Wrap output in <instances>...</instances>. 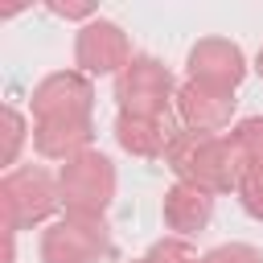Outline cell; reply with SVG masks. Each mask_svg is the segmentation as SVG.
Segmentation results:
<instances>
[{
	"label": "cell",
	"instance_id": "obj_18",
	"mask_svg": "<svg viewBox=\"0 0 263 263\" xmlns=\"http://www.w3.org/2000/svg\"><path fill=\"white\" fill-rule=\"evenodd\" d=\"M255 70H259V74H263V49H259V62H255Z\"/></svg>",
	"mask_w": 263,
	"mask_h": 263
},
{
	"label": "cell",
	"instance_id": "obj_16",
	"mask_svg": "<svg viewBox=\"0 0 263 263\" xmlns=\"http://www.w3.org/2000/svg\"><path fill=\"white\" fill-rule=\"evenodd\" d=\"M201 263H263V255H259L255 247H247V242H230V247L210 251Z\"/></svg>",
	"mask_w": 263,
	"mask_h": 263
},
{
	"label": "cell",
	"instance_id": "obj_14",
	"mask_svg": "<svg viewBox=\"0 0 263 263\" xmlns=\"http://www.w3.org/2000/svg\"><path fill=\"white\" fill-rule=\"evenodd\" d=\"M238 201H242V210H247L251 218L263 222V160H255V164L242 173V181H238Z\"/></svg>",
	"mask_w": 263,
	"mask_h": 263
},
{
	"label": "cell",
	"instance_id": "obj_12",
	"mask_svg": "<svg viewBox=\"0 0 263 263\" xmlns=\"http://www.w3.org/2000/svg\"><path fill=\"white\" fill-rule=\"evenodd\" d=\"M115 140L132 152V156H164L173 132L164 127V119H140V115H123L115 119Z\"/></svg>",
	"mask_w": 263,
	"mask_h": 263
},
{
	"label": "cell",
	"instance_id": "obj_2",
	"mask_svg": "<svg viewBox=\"0 0 263 263\" xmlns=\"http://www.w3.org/2000/svg\"><path fill=\"white\" fill-rule=\"evenodd\" d=\"M58 189H62V201H66V214H90V218H103V210L111 205V193H115V168L107 156L99 152H82L74 160L62 164L58 173Z\"/></svg>",
	"mask_w": 263,
	"mask_h": 263
},
{
	"label": "cell",
	"instance_id": "obj_6",
	"mask_svg": "<svg viewBox=\"0 0 263 263\" xmlns=\"http://www.w3.org/2000/svg\"><path fill=\"white\" fill-rule=\"evenodd\" d=\"M90 103H95V90H90V82L78 70H58V74L41 78L37 90H33L37 123L41 119H86Z\"/></svg>",
	"mask_w": 263,
	"mask_h": 263
},
{
	"label": "cell",
	"instance_id": "obj_15",
	"mask_svg": "<svg viewBox=\"0 0 263 263\" xmlns=\"http://www.w3.org/2000/svg\"><path fill=\"white\" fill-rule=\"evenodd\" d=\"M144 259H148V263H201L197 251H193L185 238H164V242H156Z\"/></svg>",
	"mask_w": 263,
	"mask_h": 263
},
{
	"label": "cell",
	"instance_id": "obj_1",
	"mask_svg": "<svg viewBox=\"0 0 263 263\" xmlns=\"http://www.w3.org/2000/svg\"><path fill=\"white\" fill-rule=\"evenodd\" d=\"M164 160L185 185H197L205 193H226V189H238L242 181V156L234 152L230 136H205L189 127L173 132Z\"/></svg>",
	"mask_w": 263,
	"mask_h": 263
},
{
	"label": "cell",
	"instance_id": "obj_19",
	"mask_svg": "<svg viewBox=\"0 0 263 263\" xmlns=\"http://www.w3.org/2000/svg\"><path fill=\"white\" fill-rule=\"evenodd\" d=\"M140 263H148V259H140Z\"/></svg>",
	"mask_w": 263,
	"mask_h": 263
},
{
	"label": "cell",
	"instance_id": "obj_10",
	"mask_svg": "<svg viewBox=\"0 0 263 263\" xmlns=\"http://www.w3.org/2000/svg\"><path fill=\"white\" fill-rule=\"evenodd\" d=\"M90 115L86 119H41L33 127V144L41 156L49 160H74L82 152H90Z\"/></svg>",
	"mask_w": 263,
	"mask_h": 263
},
{
	"label": "cell",
	"instance_id": "obj_7",
	"mask_svg": "<svg viewBox=\"0 0 263 263\" xmlns=\"http://www.w3.org/2000/svg\"><path fill=\"white\" fill-rule=\"evenodd\" d=\"M74 58L86 74H123L127 62L136 58L127 45V33L111 21H90L82 25L78 41H74Z\"/></svg>",
	"mask_w": 263,
	"mask_h": 263
},
{
	"label": "cell",
	"instance_id": "obj_5",
	"mask_svg": "<svg viewBox=\"0 0 263 263\" xmlns=\"http://www.w3.org/2000/svg\"><path fill=\"white\" fill-rule=\"evenodd\" d=\"M111 251L103 218L90 214H66L41 234V259L45 263H99Z\"/></svg>",
	"mask_w": 263,
	"mask_h": 263
},
{
	"label": "cell",
	"instance_id": "obj_11",
	"mask_svg": "<svg viewBox=\"0 0 263 263\" xmlns=\"http://www.w3.org/2000/svg\"><path fill=\"white\" fill-rule=\"evenodd\" d=\"M214 214V193L197 189V185H185L177 181L168 193H164V222L177 230V234H193L210 222Z\"/></svg>",
	"mask_w": 263,
	"mask_h": 263
},
{
	"label": "cell",
	"instance_id": "obj_13",
	"mask_svg": "<svg viewBox=\"0 0 263 263\" xmlns=\"http://www.w3.org/2000/svg\"><path fill=\"white\" fill-rule=\"evenodd\" d=\"M230 136V144H234V152L242 156V173L255 164V160H263V115H255V119H242L234 132H226Z\"/></svg>",
	"mask_w": 263,
	"mask_h": 263
},
{
	"label": "cell",
	"instance_id": "obj_9",
	"mask_svg": "<svg viewBox=\"0 0 263 263\" xmlns=\"http://www.w3.org/2000/svg\"><path fill=\"white\" fill-rule=\"evenodd\" d=\"M247 74V62H242V49L234 41H222V37H205L193 45L189 53V78L193 82H205V86H222V90H234Z\"/></svg>",
	"mask_w": 263,
	"mask_h": 263
},
{
	"label": "cell",
	"instance_id": "obj_3",
	"mask_svg": "<svg viewBox=\"0 0 263 263\" xmlns=\"http://www.w3.org/2000/svg\"><path fill=\"white\" fill-rule=\"evenodd\" d=\"M4 218H8V230H29L37 222H45L58 201H62V189L58 181L37 168V164H25V168H12L4 177Z\"/></svg>",
	"mask_w": 263,
	"mask_h": 263
},
{
	"label": "cell",
	"instance_id": "obj_4",
	"mask_svg": "<svg viewBox=\"0 0 263 263\" xmlns=\"http://www.w3.org/2000/svg\"><path fill=\"white\" fill-rule=\"evenodd\" d=\"M115 99L123 115H140V119H164L168 115V99H173V78L156 58H132L127 70L115 78Z\"/></svg>",
	"mask_w": 263,
	"mask_h": 263
},
{
	"label": "cell",
	"instance_id": "obj_8",
	"mask_svg": "<svg viewBox=\"0 0 263 263\" xmlns=\"http://www.w3.org/2000/svg\"><path fill=\"white\" fill-rule=\"evenodd\" d=\"M177 111L189 123V132H205V136H222V127L234 115V90L222 86H205V82H185L177 90Z\"/></svg>",
	"mask_w": 263,
	"mask_h": 263
},
{
	"label": "cell",
	"instance_id": "obj_17",
	"mask_svg": "<svg viewBox=\"0 0 263 263\" xmlns=\"http://www.w3.org/2000/svg\"><path fill=\"white\" fill-rule=\"evenodd\" d=\"M4 123H8V144H4V164H12L16 160V148H21V140H25V119H21V111H4Z\"/></svg>",
	"mask_w": 263,
	"mask_h": 263
}]
</instances>
